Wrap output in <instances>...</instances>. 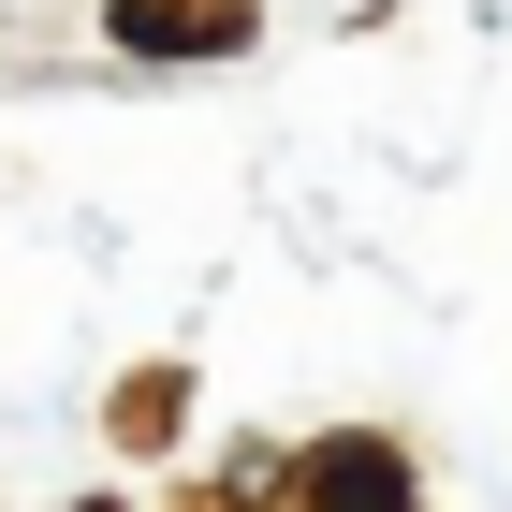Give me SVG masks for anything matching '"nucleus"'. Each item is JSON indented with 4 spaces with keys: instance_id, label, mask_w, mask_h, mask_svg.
Masks as SVG:
<instances>
[{
    "instance_id": "obj_1",
    "label": "nucleus",
    "mask_w": 512,
    "mask_h": 512,
    "mask_svg": "<svg viewBox=\"0 0 512 512\" xmlns=\"http://www.w3.org/2000/svg\"><path fill=\"white\" fill-rule=\"evenodd\" d=\"M293 512H410V469H395V439H322L308 469H293Z\"/></svg>"
},
{
    "instance_id": "obj_2",
    "label": "nucleus",
    "mask_w": 512,
    "mask_h": 512,
    "mask_svg": "<svg viewBox=\"0 0 512 512\" xmlns=\"http://www.w3.org/2000/svg\"><path fill=\"white\" fill-rule=\"evenodd\" d=\"M118 44H147V59H220V44H249V0H118Z\"/></svg>"
},
{
    "instance_id": "obj_3",
    "label": "nucleus",
    "mask_w": 512,
    "mask_h": 512,
    "mask_svg": "<svg viewBox=\"0 0 512 512\" xmlns=\"http://www.w3.org/2000/svg\"><path fill=\"white\" fill-rule=\"evenodd\" d=\"M176 410H191V381H161V366H147V381H132V410H118V439H161Z\"/></svg>"
}]
</instances>
